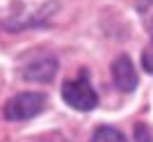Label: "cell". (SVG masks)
Masks as SVG:
<instances>
[{"instance_id": "52a82bcc", "label": "cell", "mask_w": 153, "mask_h": 142, "mask_svg": "<svg viewBox=\"0 0 153 142\" xmlns=\"http://www.w3.org/2000/svg\"><path fill=\"white\" fill-rule=\"evenodd\" d=\"M140 2V7H149V5H153V0H137Z\"/></svg>"}, {"instance_id": "8992f818", "label": "cell", "mask_w": 153, "mask_h": 142, "mask_svg": "<svg viewBox=\"0 0 153 142\" xmlns=\"http://www.w3.org/2000/svg\"><path fill=\"white\" fill-rule=\"evenodd\" d=\"M135 142H153L151 131L144 124H135Z\"/></svg>"}, {"instance_id": "7a4b0ae2", "label": "cell", "mask_w": 153, "mask_h": 142, "mask_svg": "<svg viewBox=\"0 0 153 142\" xmlns=\"http://www.w3.org/2000/svg\"><path fill=\"white\" fill-rule=\"evenodd\" d=\"M62 99L71 105V108L82 110V112L94 110L96 103H98V96H96V92L91 90V85H89V80H87L85 73L78 78V80H66V83H64Z\"/></svg>"}, {"instance_id": "5b68a950", "label": "cell", "mask_w": 153, "mask_h": 142, "mask_svg": "<svg viewBox=\"0 0 153 142\" xmlns=\"http://www.w3.org/2000/svg\"><path fill=\"white\" fill-rule=\"evenodd\" d=\"M91 142H128L121 131L112 129V126H98L91 135Z\"/></svg>"}, {"instance_id": "3957f363", "label": "cell", "mask_w": 153, "mask_h": 142, "mask_svg": "<svg viewBox=\"0 0 153 142\" xmlns=\"http://www.w3.org/2000/svg\"><path fill=\"white\" fill-rule=\"evenodd\" d=\"M21 73H23L25 80H32V83H48L57 73V60L53 58L51 53H39L34 60L23 64Z\"/></svg>"}, {"instance_id": "277c9868", "label": "cell", "mask_w": 153, "mask_h": 142, "mask_svg": "<svg viewBox=\"0 0 153 142\" xmlns=\"http://www.w3.org/2000/svg\"><path fill=\"white\" fill-rule=\"evenodd\" d=\"M112 78H114V85L119 92H133L137 87V71H135L133 62L128 55H119L112 64Z\"/></svg>"}, {"instance_id": "6da1fadb", "label": "cell", "mask_w": 153, "mask_h": 142, "mask_svg": "<svg viewBox=\"0 0 153 142\" xmlns=\"http://www.w3.org/2000/svg\"><path fill=\"white\" fill-rule=\"evenodd\" d=\"M46 105V96L41 92H21L12 96L5 105V117L9 122H25L37 117Z\"/></svg>"}]
</instances>
